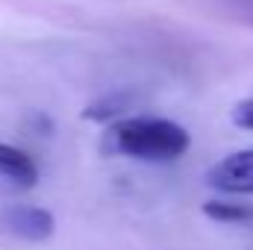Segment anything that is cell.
<instances>
[{"instance_id": "6da1fadb", "label": "cell", "mask_w": 253, "mask_h": 250, "mask_svg": "<svg viewBox=\"0 0 253 250\" xmlns=\"http://www.w3.org/2000/svg\"><path fill=\"white\" fill-rule=\"evenodd\" d=\"M191 147L189 129L168 118H124L106 132V153H118L141 162H174Z\"/></svg>"}, {"instance_id": "7a4b0ae2", "label": "cell", "mask_w": 253, "mask_h": 250, "mask_svg": "<svg viewBox=\"0 0 253 250\" xmlns=\"http://www.w3.org/2000/svg\"><path fill=\"white\" fill-rule=\"evenodd\" d=\"M0 227L24 242H47L56 233V221L42 206H6L0 209Z\"/></svg>"}, {"instance_id": "3957f363", "label": "cell", "mask_w": 253, "mask_h": 250, "mask_svg": "<svg viewBox=\"0 0 253 250\" xmlns=\"http://www.w3.org/2000/svg\"><path fill=\"white\" fill-rule=\"evenodd\" d=\"M206 183L227 194H253V150H236L215 162Z\"/></svg>"}, {"instance_id": "277c9868", "label": "cell", "mask_w": 253, "mask_h": 250, "mask_svg": "<svg viewBox=\"0 0 253 250\" xmlns=\"http://www.w3.org/2000/svg\"><path fill=\"white\" fill-rule=\"evenodd\" d=\"M0 186L9 191H30L39 186V165L15 144L0 141Z\"/></svg>"}, {"instance_id": "5b68a950", "label": "cell", "mask_w": 253, "mask_h": 250, "mask_svg": "<svg viewBox=\"0 0 253 250\" xmlns=\"http://www.w3.org/2000/svg\"><path fill=\"white\" fill-rule=\"evenodd\" d=\"M203 215L215 224H248L253 221V209L242 203H230V200H206L203 203Z\"/></svg>"}, {"instance_id": "8992f818", "label": "cell", "mask_w": 253, "mask_h": 250, "mask_svg": "<svg viewBox=\"0 0 253 250\" xmlns=\"http://www.w3.org/2000/svg\"><path fill=\"white\" fill-rule=\"evenodd\" d=\"M124 109H126V97L124 94H115V97H103L100 103H91L83 115L88 121H109L112 115H121Z\"/></svg>"}, {"instance_id": "52a82bcc", "label": "cell", "mask_w": 253, "mask_h": 250, "mask_svg": "<svg viewBox=\"0 0 253 250\" xmlns=\"http://www.w3.org/2000/svg\"><path fill=\"white\" fill-rule=\"evenodd\" d=\"M230 121L239 126V129H253V97L251 100H239L230 109Z\"/></svg>"}]
</instances>
